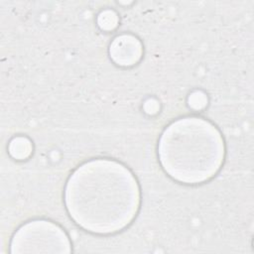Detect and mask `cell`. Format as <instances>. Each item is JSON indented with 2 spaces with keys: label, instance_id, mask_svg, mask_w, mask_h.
<instances>
[{
  "label": "cell",
  "instance_id": "1",
  "mask_svg": "<svg viewBox=\"0 0 254 254\" xmlns=\"http://www.w3.org/2000/svg\"><path fill=\"white\" fill-rule=\"evenodd\" d=\"M64 202L70 217L85 230L114 233L136 216L140 190L125 166L113 160L96 159L71 174L64 190Z\"/></svg>",
  "mask_w": 254,
  "mask_h": 254
},
{
  "label": "cell",
  "instance_id": "2",
  "mask_svg": "<svg viewBox=\"0 0 254 254\" xmlns=\"http://www.w3.org/2000/svg\"><path fill=\"white\" fill-rule=\"evenodd\" d=\"M158 154L165 172L184 184H200L220 169L225 155L219 131L199 117H185L162 133Z\"/></svg>",
  "mask_w": 254,
  "mask_h": 254
},
{
  "label": "cell",
  "instance_id": "3",
  "mask_svg": "<svg viewBox=\"0 0 254 254\" xmlns=\"http://www.w3.org/2000/svg\"><path fill=\"white\" fill-rule=\"evenodd\" d=\"M12 252H33L38 246H64L69 249L65 232L56 223L49 220H33L22 225L12 240Z\"/></svg>",
  "mask_w": 254,
  "mask_h": 254
},
{
  "label": "cell",
  "instance_id": "4",
  "mask_svg": "<svg viewBox=\"0 0 254 254\" xmlns=\"http://www.w3.org/2000/svg\"><path fill=\"white\" fill-rule=\"evenodd\" d=\"M143 54L141 42L132 35H120L114 38L109 47L112 61L121 66H131L137 64Z\"/></svg>",
  "mask_w": 254,
  "mask_h": 254
},
{
  "label": "cell",
  "instance_id": "5",
  "mask_svg": "<svg viewBox=\"0 0 254 254\" xmlns=\"http://www.w3.org/2000/svg\"><path fill=\"white\" fill-rule=\"evenodd\" d=\"M8 151L14 159L25 160L32 154L33 145L28 138L17 136L10 141Z\"/></svg>",
  "mask_w": 254,
  "mask_h": 254
},
{
  "label": "cell",
  "instance_id": "6",
  "mask_svg": "<svg viewBox=\"0 0 254 254\" xmlns=\"http://www.w3.org/2000/svg\"><path fill=\"white\" fill-rule=\"evenodd\" d=\"M118 16L113 10L107 9L102 11L97 18V24L99 28L103 31L114 30L118 25Z\"/></svg>",
  "mask_w": 254,
  "mask_h": 254
},
{
  "label": "cell",
  "instance_id": "7",
  "mask_svg": "<svg viewBox=\"0 0 254 254\" xmlns=\"http://www.w3.org/2000/svg\"><path fill=\"white\" fill-rule=\"evenodd\" d=\"M189 105L195 110H200L204 108L207 104V97L201 91H194L192 92L188 98Z\"/></svg>",
  "mask_w": 254,
  "mask_h": 254
},
{
  "label": "cell",
  "instance_id": "8",
  "mask_svg": "<svg viewBox=\"0 0 254 254\" xmlns=\"http://www.w3.org/2000/svg\"><path fill=\"white\" fill-rule=\"evenodd\" d=\"M159 104L155 99H149L148 101L145 102L144 109L148 114H155L159 110Z\"/></svg>",
  "mask_w": 254,
  "mask_h": 254
}]
</instances>
